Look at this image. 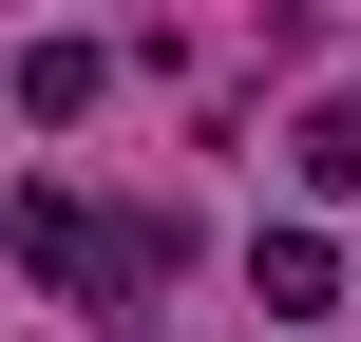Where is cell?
I'll use <instances>...</instances> for the list:
<instances>
[{"mask_svg":"<svg viewBox=\"0 0 361 342\" xmlns=\"http://www.w3.org/2000/svg\"><path fill=\"white\" fill-rule=\"evenodd\" d=\"M95 95H114V38H19V114L38 133H76Z\"/></svg>","mask_w":361,"mask_h":342,"instance_id":"cell-2","label":"cell"},{"mask_svg":"<svg viewBox=\"0 0 361 342\" xmlns=\"http://www.w3.org/2000/svg\"><path fill=\"white\" fill-rule=\"evenodd\" d=\"M286 171H305V190H361V114H343V95H324V114L286 133Z\"/></svg>","mask_w":361,"mask_h":342,"instance_id":"cell-3","label":"cell"},{"mask_svg":"<svg viewBox=\"0 0 361 342\" xmlns=\"http://www.w3.org/2000/svg\"><path fill=\"white\" fill-rule=\"evenodd\" d=\"M247 305H267V342H324V305H343V248H324V228H267V248H247Z\"/></svg>","mask_w":361,"mask_h":342,"instance_id":"cell-1","label":"cell"}]
</instances>
